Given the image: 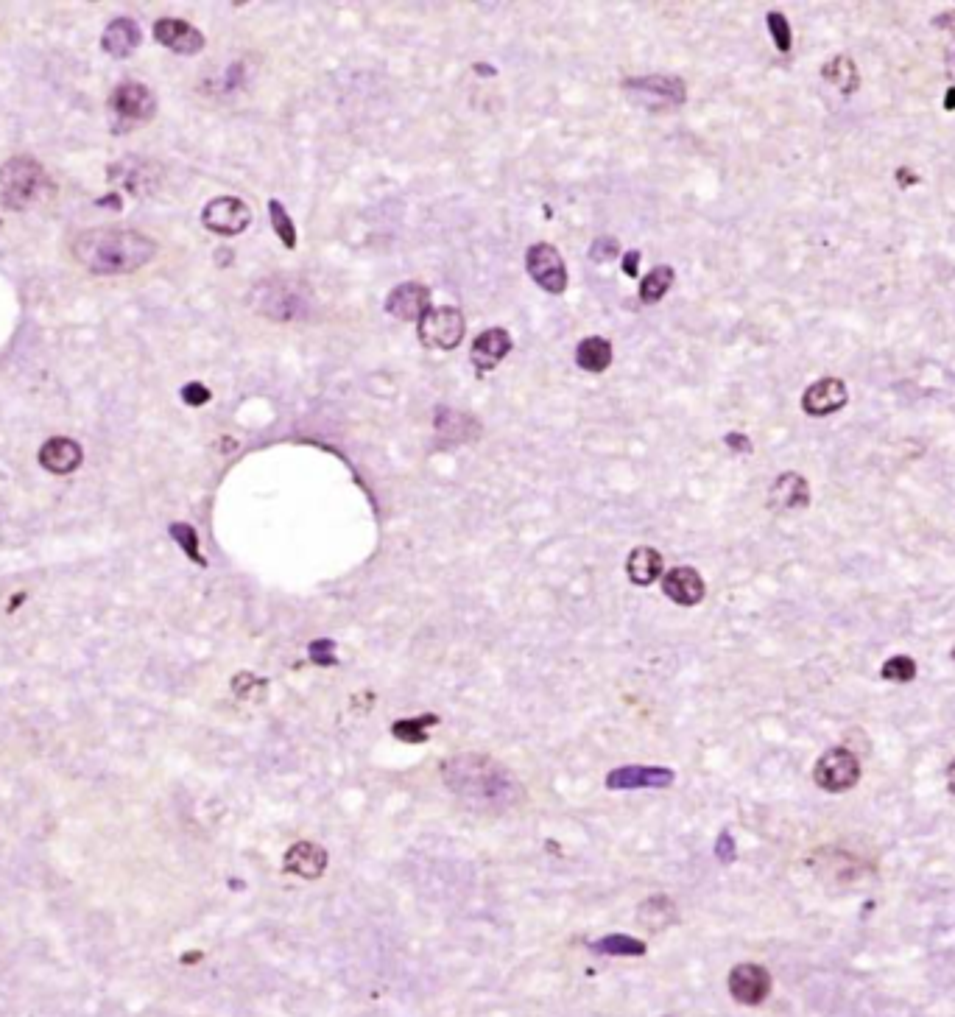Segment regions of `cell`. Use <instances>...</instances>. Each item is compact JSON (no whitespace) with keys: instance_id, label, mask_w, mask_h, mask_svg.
I'll use <instances>...</instances> for the list:
<instances>
[{"instance_id":"1","label":"cell","mask_w":955,"mask_h":1017,"mask_svg":"<svg viewBox=\"0 0 955 1017\" xmlns=\"http://www.w3.org/2000/svg\"><path fill=\"white\" fill-rule=\"evenodd\" d=\"M444 786L475 811L503 814L525 800L523 783L500 760L478 752H461L442 763Z\"/></svg>"},{"instance_id":"2","label":"cell","mask_w":955,"mask_h":1017,"mask_svg":"<svg viewBox=\"0 0 955 1017\" xmlns=\"http://www.w3.org/2000/svg\"><path fill=\"white\" fill-rule=\"evenodd\" d=\"M70 252L87 272L129 274L157 258L160 246L146 232L132 227H93L73 238Z\"/></svg>"},{"instance_id":"3","label":"cell","mask_w":955,"mask_h":1017,"mask_svg":"<svg viewBox=\"0 0 955 1017\" xmlns=\"http://www.w3.org/2000/svg\"><path fill=\"white\" fill-rule=\"evenodd\" d=\"M54 193V185L37 160L31 157H12L0 165V196L3 204L12 210H28L34 204L45 202Z\"/></svg>"},{"instance_id":"4","label":"cell","mask_w":955,"mask_h":1017,"mask_svg":"<svg viewBox=\"0 0 955 1017\" xmlns=\"http://www.w3.org/2000/svg\"><path fill=\"white\" fill-rule=\"evenodd\" d=\"M623 93L634 107L648 112H668L687 101V87L679 76H632L623 82Z\"/></svg>"},{"instance_id":"5","label":"cell","mask_w":955,"mask_h":1017,"mask_svg":"<svg viewBox=\"0 0 955 1017\" xmlns=\"http://www.w3.org/2000/svg\"><path fill=\"white\" fill-rule=\"evenodd\" d=\"M464 333H467L464 313L453 305L431 308L419 319V341L428 350H456L464 341Z\"/></svg>"},{"instance_id":"6","label":"cell","mask_w":955,"mask_h":1017,"mask_svg":"<svg viewBox=\"0 0 955 1017\" xmlns=\"http://www.w3.org/2000/svg\"><path fill=\"white\" fill-rule=\"evenodd\" d=\"M109 109L115 115V123H121V129H132L157 115V98L146 84L123 82L109 95Z\"/></svg>"},{"instance_id":"7","label":"cell","mask_w":955,"mask_h":1017,"mask_svg":"<svg viewBox=\"0 0 955 1017\" xmlns=\"http://www.w3.org/2000/svg\"><path fill=\"white\" fill-rule=\"evenodd\" d=\"M813 780L824 791L841 794V791L855 788V783L861 780V763L849 749L838 746V749H830V752L821 755L816 769H813Z\"/></svg>"},{"instance_id":"8","label":"cell","mask_w":955,"mask_h":1017,"mask_svg":"<svg viewBox=\"0 0 955 1017\" xmlns=\"http://www.w3.org/2000/svg\"><path fill=\"white\" fill-rule=\"evenodd\" d=\"M525 269L531 280L548 291V294H565L567 291V269L559 249L551 244H534L525 252Z\"/></svg>"},{"instance_id":"9","label":"cell","mask_w":955,"mask_h":1017,"mask_svg":"<svg viewBox=\"0 0 955 1017\" xmlns=\"http://www.w3.org/2000/svg\"><path fill=\"white\" fill-rule=\"evenodd\" d=\"M202 224L210 232H216V235L235 238V235H241L252 224V210L238 196H218L213 202L204 204Z\"/></svg>"},{"instance_id":"10","label":"cell","mask_w":955,"mask_h":1017,"mask_svg":"<svg viewBox=\"0 0 955 1017\" xmlns=\"http://www.w3.org/2000/svg\"><path fill=\"white\" fill-rule=\"evenodd\" d=\"M771 992V976L763 964L743 962L729 973V995L743 1006H760Z\"/></svg>"},{"instance_id":"11","label":"cell","mask_w":955,"mask_h":1017,"mask_svg":"<svg viewBox=\"0 0 955 1017\" xmlns=\"http://www.w3.org/2000/svg\"><path fill=\"white\" fill-rule=\"evenodd\" d=\"M154 40L179 56H196L204 51V34L196 26L176 17H162L154 23Z\"/></svg>"},{"instance_id":"12","label":"cell","mask_w":955,"mask_h":1017,"mask_svg":"<svg viewBox=\"0 0 955 1017\" xmlns=\"http://www.w3.org/2000/svg\"><path fill=\"white\" fill-rule=\"evenodd\" d=\"M386 311L400 322H419L431 311V288L422 283L397 285L386 297Z\"/></svg>"},{"instance_id":"13","label":"cell","mask_w":955,"mask_h":1017,"mask_svg":"<svg viewBox=\"0 0 955 1017\" xmlns=\"http://www.w3.org/2000/svg\"><path fill=\"white\" fill-rule=\"evenodd\" d=\"M847 400L849 392L844 380L821 378L813 386H808V392L802 394V408H805V414H810V417H827V414H835V411H841V408L847 406Z\"/></svg>"},{"instance_id":"14","label":"cell","mask_w":955,"mask_h":1017,"mask_svg":"<svg viewBox=\"0 0 955 1017\" xmlns=\"http://www.w3.org/2000/svg\"><path fill=\"white\" fill-rule=\"evenodd\" d=\"M283 869L294 878H302V881H316L327 869V850L313 844V841H296L285 853Z\"/></svg>"},{"instance_id":"15","label":"cell","mask_w":955,"mask_h":1017,"mask_svg":"<svg viewBox=\"0 0 955 1017\" xmlns=\"http://www.w3.org/2000/svg\"><path fill=\"white\" fill-rule=\"evenodd\" d=\"M512 353V336L503 327H489L478 339L472 341L470 361L481 372H492L506 355Z\"/></svg>"},{"instance_id":"16","label":"cell","mask_w":955,"mask_h":1017,"mask_svg":"<svg viewBox=\"0 0 955 1017\" xmlns=\"http://www.w3.org/2000/svg\"><path fill=\"white\" fill-rule=\"evenodd\" d=\"M810 503L808 481L799 473H782L768 489V506L774 512H796Z\"/></svg>"},{"instance_id":"17","label":"cell","mask_w":955,"mask_h":1017,"mask_svg":"<svg viewBox=\"0 0 955 1017\" xmlns=\"http://www.w3.org/2000/svg\"><path fill=\"white\" fill-rule=\"evenodd\" d=\"M84 462V450L68 436H54L40 448V464L54 475H70Z\"/></svg>"},{"instance_id":"18","label":"cell","mask_w":955,"mask_h":1017,"mask_svg":"<svg viewBox=\"0 0 955 1017\" xmlns=\"http://www.w3.org/2000/svg\"><path fill=\"white\" fill-rule=\"evenodd\" d=\"M673 783L671 769L662 766H623L606 774V788H668Z\"/></svg>"},{"instance_id":"19","label":"cell","mask_w":955,"mask_h":1017,"mask_svg":"<svg viewBox=\"0 0 955 1017\" xmlns=\"http://www.w3.org/2000/svg\"><path fill=\"white\" fill-rule=\"evenodd\" d=\"M662 593L679 607H696L704 598V579L699 576V570L673 568L662 576Z\"/></svg>"},{"instance_id":"20","label":"cell","mask_w":955,"mask_h":1017,"mask_svg":"<svg viewBox=\"0 0 955 1017\" xmlns=\"http://www.w3.org/2000/svg\"><path fill=\"white\" fill-rule=\"evenodd\" d=\"M140 40H143V34H140V26H137L135 20L118 17V20H112L107 26V31H104L101 48H104L109 56H115V59H126L132 51L140 48Z\"/></svg>"},{"instance_id":"21","label":"cell","mask_w":955,"mask_h":1017,"mask_svg":"<svg viewBox=\"0 0 955 1017\" xmlns=\"http://www.w3.org/2000/svg\"><path fill=\"white\" fill-rule=\"evenodd\" d=\"M637 923L651 934H660L665 928L679 923V909L668 895H651L637 906Z\"/></svg>"},{"instance_id":"22","label":"cell","mask_w":955,"mask_h":1017,"mask_svg":"<svg viewBox=\"0 0 955 1017\" xmlns=\"http://www.w3.org/2000/svg\"><path fill=\"white\" fill-rule=\"evenodd\" d=\"M626 576L632 579L637 587H648L654 584L662 576V554L648 548V545H640L634 548L629 559H626Z\"/></svg>"},{"instance_id":"23","label":"cell","mask_w":955,"mask_h":1017,"mask_svg":"<svg viewBox=\"0 0 955 1017\" xmlns=\"http://www.w3.org/2000/svg\"><path fill=\"white\" fill-rule=\"evenodd\" d=\"M821 76L833 84L835 90H838L841 95H852L855 90H858V87H861V76H858L855 62H852V59L844 54L833 56V59H830V62L821 68Z\"/></svg>"},{"instance_id":"24","label":"cell","mask_w":955,"mask_h":1017,"mask_svg":"<svg viewBox=\"0 0 955 1017\" xmlns=\"http://www.w3.org/2000/svg\"><path fill=\"white\" fill-rule=\"evenodd\" d=\"M576 364L584 372H604L612 364V344L601 336H590L576 347Z\"/></svg>"},{"instance_id":"25","label":"cell","mask_w":955,"mask_h":1017,"mask_svg":"<svg viewBox=\"0 0 955 1017\" xmlns=\"http://www.w3.org/2000/svg\"><path fill=\"white\" fill-rule=\"evenodd\" d=\"M592 953L598 956H646V942L626 934H609L604 939H595L590 945Z\"/></svg>"},{"instance_id":"26","label":"cell","mask_w":955,"mask_h":1017,"mask_svg":"<svg viewBox=\"0 0 955 1017\" xmlns=\"http://www.w3.org/2000/svg\"><path fill=\"white\" fill-rule=\"evenodd\" d=\"M673 277H676V274H673L671 266H657V269H651V272L640 280V299H643L646 305L660 302V299L671 291Z\"/></svg>"},{"instance_id":"27","label":"cell","mask_w":955,"mask_h":1017,"mask_svg":"<svg viewBox=\"0 0 955 1017\" xmlns=\"http://www.w3.org/2000/svg\"><path fill=\"white\" fill-rule=\"evenodd\" d=\"M431 724H439V719L436 716H419V719H403V721H397V724H391V733H394V738H400V741H405V744H425L428 741V727Z\"/></svg>"},{"instance_id":"28","label":"cell","mask_w":955,"mask_h":1017,"mask_svg":"<svg viewBox=\"0 0 955 1017\" xmlns=\"http://www.w3.org/2000/svg\"><path fill=\"white\" fill-rule=\"evenodd\" d=\"M269 213H271V227H274V232L280 235V241H283L288 249H296V224L291 221V216H288V210L283 207V202L271 199Z\"/></svg>"},{"instance_id":"29","label":"cell","mask_w":955,"mask_h":1017,"mask_svg":"<svg viewBox=\"0 0 955 1017\" xmlns=\"http://www.w3.org/2000/svg\"><path fill=\"white\" fill-rule=\"evenodd\" d=\"M766 23H768V31H771V37H774V45L780 48L782 54H788V51H791V45H794L791 26H788V17L780 12H768Z\"/></svg>"},{"instance_id":"30","label":"cell","mask_w":955,"mask_h":1017,"mask_svg":"<svg viewBox=\"0 0 955 1017\" xmlns=\"http://www.w3.org/2000/svg\"><path fill=\"white\" fill-rule=\"evenodd\" d=\"M171 537L182 545V551H185L193 562L204 565V556L199 554V537H196L193 526H188V523H174V526H171Z\"/></svg>"},{"instance_id":"31","label":"cell","mask_w":955,"mask_h":1017,"mask_svg":"<svg viewBox=\"0 0 955 1017\" xmlns=\"http://www.w3.org/2000/svg\"><path fill=\"white\" fill-rule=\"evenodd\" d=\"M883 677L891 679V682H911L916 677V663L911 657H905V654H897V657L886 660Z\"/></svg>"},{"instance_id":"32","label":"cell","mask_w":955,"mask_h":1017,"mask_svg":"<svg viewBox=\"0 0 955 1017\" xmlns=\"http://www.w3.org/2000/svg\"><path fill=\"white\" fill-rule=\"evenodd\" d=\"M232 691L238 693L241 699H255V693H257V699L266 693V679H260L255 677V674H249V671H243V674H238V677L232 679Z\"/></svg>"},{"instance_id":"33","label":"cell","mask_w":955,"mask_h":1017,"mask_svg":"<svg viewBox=\"0 0 955 1017\" xmlns=\"http://www.w3.org/2000/svg\"><path fill=\"white\" fill-rule=\"evenodd\" d=\"M618 252L620 244L612 238V235H604V238H598V241L590 246V258L595 260V263H606V260L618 258Z\"/></svg>"},{"instance_id":"34","label":"cell","mask_w":955,"mask_h":1017,"mask_svg":"<svg viewBox=\"0 0 955 1017\" xmlns=\"http://www.w3.org/2000/svg\"><path fill=\"white\" fill-rule=\"evenodd\" d=\"M182 400H185L188 406H204V403L210 400V389L202 386V383H188V386L182 389Z\"/></svg>"},{"instance_id":"35","label":"cell","mask_w":955,"mask_h":1017,"mask_svg":"<svg viewBox=\"0 0 955 1017\" xmlns=\"http://www.w3.org/2000/svg\"><path fill=\"white\" fill-rule=\"evenodd\" d=\"M336 649L333 646V640H322V643H310V657L316 660V663H322V665H333L336 663V657L330 654V651Z\"/></svg>"},{"instance_id":"36","label":"cell","mask_w":955,"mask_h":1017,"mask_svg":"<svg viewBox=\"0 0 955 1017\" xmlns=\"http://www.w3.org/2000/svg\"><path fill=\"white\" fill-rule=\"evenodd\" d=\"M724 442H727L729 448L735 450V453H752V442H749V436L727 434L724 436Z\"/></svg>"},{"instance_id":"37","label":"cell","mask_w":955,"mask_h":1017,"mask_svg":"<svg viewBox=\"0 0 955 1017\" xmlns=\"http://www.w3.org/2000/svg\"><path fill=\"white\" fill-rule=\"evenodd\" d=\"M718 858H721V861H732V836H729V833H724V836L718 839Z\"/></svg>"},{"instance_id":"38","label":"cell","mask_w":955,"mask_h":1017,"mask_svg":"<svg viewBox=\"0 0 955 1017\" xmlns=\"http://www.w3.org/2000/svg\"><path fill=\"white\" fill-rule=\"evenodd\" d=\"M637 269H640V255H637V252H629V255L623 258V272L629 274V277H637Z\"/></svg>"},{"instance_id":"39","label":"cell","mask_w":955,"mask_h":1017,"mask_svg":"<svg viewBox=\"0 0 955 1017\" xmlns=\"http://www.w3.org/2000/svg\"><path fill=\"white\" fill-rule=\"evenodd\" d=\"M897 179H900V188H908L911 182H916V177L908 174V168H900V171H897Z\"/></svg>"},{"instance_id":"40","label":"cell","mask_w":955,"mask_h":1017,"mask_svg":"<svg viewBox=\"0 0 955 1017\" xmlns=\"http://www.w3.org/2000/svg\"><path fill=\"white\" fill-rule=\"evenodd\" d=\"M947 786H950V791L955 794V760L950 763V769H947Z\"/></svg>"},{"instance_id":"41","label":"cell","mask_w":955,"mask_h":1017,"mask_svg":"<svg viewBox=\"0 0 955 1017\" xmlns=\"http://www.w3.org/2000/svg\"><path fill=\"white\" fill-rule=\"evenodd\" d=\"M944 107L955 109V87H950V90H947V101H944Z\"/></svg>"},{"instance_id":"42","label":"cell","mask_w":955,"mask_h":1017,"mask_svg":"<svg viewBox=\"0 0 955 1017\" xmlns=\"http://www.w3.org/2000/svg\"><path fill=\"white\" fill-rule=\"evenodd\" d=\"M953 663H955V646H953Z\"/></svg>"}]
</instances>
